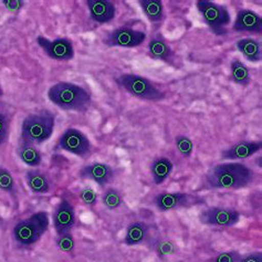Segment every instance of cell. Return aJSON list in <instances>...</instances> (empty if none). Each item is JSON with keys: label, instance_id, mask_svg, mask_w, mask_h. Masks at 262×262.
I'll return each instance as SVG.
<instances>
[{"label": "cell", "instance_id": "cell-15", "mask_svg": "<svg viewBox=\"0 0 262 262\" xmlns=\"http://www.w3.org/2000/svg\"><path fill=\"white\" fill-rule=\"evenodd\" d=\"M85 4L90 12V17L96 24H110L113 21L116 16L115 5L108 0H88Z\"/></svg>", "mask_w": 262, "mask_h": 262}, {"label": "cell", "instance_id": "cell-33", "mask_svg": "<svg viewBox=\"0 0 262 262\" xmlns=\"http://www.w3.org/2000/svg\"><path fill=\"white\" fill-rule=\"evenodd\" d=\"M3 4L10 12L16 13L25 6V2L23 0H3Z\"/></svg>", "mask_w": 262, "mask_h": 262}, {"label": "cell", "instance_id": "cell-19", "mask_svg": "<svg viewBox=\"0 0 262 262\" xmlns=\"http://www.w3.org/2000/svg\"><path fill=\"white\" fill-rule=\"evenodd\" d=\"M174 164L167 157H157L151 162L149 166L150 176L155 185L160 186L167 181L173 171Z\"/></svg>", "mask_w": 262, "mask_h": 262}, {"label": "cell", "instance_id": "cell-23", "mask_svg": "<svg viewBox=\"0 0 262 262\" xmlns=\"http://www.w3.org/2000/svg\"><path fill=\"white\" fill-rule=\"evenodd\" d=\"M236 48L247 61L253 62V63L261 61V46L258 40L252 38L238 40Z\"/></svg>", "mask_w": 262, "mask_h": 262}, {"label": "cell", "instance_id": "cell-20", "mask_svg": "<svg viewBox=\"0 0 262 262\" xmlns=\"http://www.w3.org/2000/svg\"><path fill=\"white\" fill-rule=\"evenodd\" d=\"M149 228L143 222L130 223L126 227L125 237H124V245L127 247H135L144 244L148 237Z\"/></svg>", "mask_w": 262, "mask_h": 262}, {"label": "cell", "instance_id": "cell-30", "mask_svg": "<svg viewBox=\"0 0 262 262\" xmlns=\"http://www.w3.org/2000/svg\"><path fill=\"white\" fill-rule=\"evenodd\" d=\"M80 199L86 207H94L98 204V194L96 191L91 187V186H85L80 191Z\"/></svg>", "mask_w": 262, "mask_h": 262}, {"label": "cell", "instance_id": "cell-22", "mask_svg": "<svg viewBox=\"0 0 262 262\" xmlns=\"http://www.w3.org/2000/svg\"><path fill=\"white\" fill-rule=\"evenodd\" d=\"M17 154L21 162L29 167L37 168L42 163V157H41L40 150L33 144L21 141L19 146L17 147Z\"/></svg>", "mask_w": 262, "mask_h": 262}, {"label": "cell", "instance_id": "cell-10", "mask_svg": "<svg viewBox=\"0 0 262 262\" xmlns=\"http://www.w3.org/2000/svg\"><path fill=\"white\" fill-rule=\"evenodd\" d=\"M146 40V33L141 30H135L128 27H120L108 31L102 39V42L110 48H137Z\"/></svg>", "mask_w": 262, "mask_h": 262}, {"label": "cell", "instance_id": "cell-11", "mask_svg": "<svg viewBox=\"0 0 262 262\" xmlns=\"http://www.w3.org/2000/svg\"><path fill=\"white\" fill-rule=\"evenodd\" d=\"M36 41L47 56L52 60L66 62L74 59V48L70 39L57 38L50 40L43 36H39Z\"/></svg>", "mask_w": 262, "mask_h": 262}, {"label": "cell", "instance_id": "cell-4", "mask_svg": "<svg viewBox=\"0 0 262 262\" xmlns=\"http://www.w3.org/2000/svg\"><path fill=\"white\" fill-rule=\"evenodd\" d=\"M50 218L47 211H38L16 224L12 236L16 243L23 247H30L42 238L49 229Z\"/></svg>", "mask_w": 262, "mask_h": 262}, {"label": "cell", "instance_id": "cell-17", "mask_svg": "<svg viewBox=\"0 0 262 262\" xmlns=\"http://www.w3.org/2000/svg\"><path fill=\"white\" fill-rule=\"evenodd\" d=\"M232 30L236 32H262V19L257 12L250 9L239 10L236 20L232 25Z\"/></svg>", "mask_w": 262, "mask_h": 262}, {"label": "cell", "instance_id": "cell-24", "mask_svg": "<svg viewBox=\"0 0 262 262\" xmlns=\"http://www.w3.org/2000/svg\"><path fill=\"white\" fill-rule=\"evenodd\" d=\"M230 80L240 86H248L251 82L249 69L239 59H233L230 63Z\"/></svg>", "mask_w": 262, "mask_h": 262}, {"label": "cell", "instance_id": "cell-16", "mask_svg": "<svg viewBox=\"0 0 262 262\" xmlns=\"http://www.w3.org/2000/svg\"><path fill=\"white\" fill-rule=\"evenodd\" d=\"M147 54L150 59L163 61L171 67H176L175 53L161 34H157L148 41Z\"/></svg>", "mask_w": 262, "mask_h": 262}, {"label": "cell", "instance_id": "cell-27", "mask_svg": "<svg viewBox=\"0 0 262 262\" xmlns=\"http://www.w3.org/2000/svg\"><path fill=\"white\" fill-rule=\"evenodd\" d=\"M175 146L184 158H189L194 151V143L186 135H177L175 137Z\"/></svg>", "mask_w": 262, "mask_h": 262}, {"label": "cell", "instance_id": "cell-2", "mask_svg": "<svg viewBox=\"0 0 262 262\" xmlns=\"http://www.w3.org/2000/svg\"><path fill=\"white\" fill-rule=\"evenodd\" d=\"M47 95L53 105L69 112L84 113L92 102L91 93L86 89L66 81L51 85Z\"/></svg>", "mask_w": 262, "mask_h": 262}, {"label": "cell", "instance_id": "cell-5", "mask_svg": "<svg viewBox=\"0 0 262 262\" xmlns=\"http://www.w3.org/2000/svg\"><path fill=\"white\" fill-rule=\"evenodd\" d=\"M119 88L129 95L143 101L160 102L165 99V92L158 89L149 79L135 73H123L114 79Z\"/></svg>", "mask_w": 262, "mask_h": 262}, {"label": "cell", "instance_id": "cell-13", "mask_svg": "<svg viewBox=\"0 0 262 262\" xmlns=\"http://www.w3.org/2000/svg\"><path fill=\"white\" fill-rule=\"evenodd\" d=\"M52 222L53 228L58 236L71 232L75 225V210L73 205L67 199L62 198L54 208Z\"/></svg>", "mask_w": 262, "mask_h": 262}, {"label": "cell", "instance_id": "cell-25", "mask_svg": "<svg viewBox=\"0 0 262 262\" xmlns=\"http://www.w3.org/2000/svg\"><path fill=\"white\" fill-rule=\"evenodd\" d=\"M149 246L151 248L157 257L165 258L167 256H171V254H175L178 250V247L175 244V241L168 238H154L149 241Z\"/></svg>", "mask_w": 262, "mask_h": 262}, {"label": "cell", "instance_id": "cell-26", "mask_svg": "<svg viewBox=\"0 0 262 262\" xmlns=\"http://www.w3.org/2000/svg\"><path fill=\"white\" fill-rule=\"evenodd\" d=\"M102 204L108 210H116L123 205L124 199L121 194V191L116 188H106L101 196Z\"/></svg>", "mask_w": 262, "mask_h": 262}, {"label": "cell", "instance_id": "cell-7", "mask_svg": "<svg viewBox=\"0 0 262 262\" xmlns=\"http://www.w3.org/2000/svg\"><path fill=\"white\" fill-rule=\"evenodd\" d=\"M57 148L66 150L80 158H86L92 153V144L89 137L80 129L67 128L59 137Z\"/></svg>", "mask_w": 262, "mask_h": 262}, {"label": "cell", "instance_id": "cell-6", "mask_svg": "<svg viewBox=\"0 0 262 262\" xmlns=\"http://www.w3.org/2000/svg\"><path fill=\"white\" fill-rule=\"evenodd\" d=\"M196 7L205 25L216 36H224L227 33L228 31L227 27L231 23V16L226 6L209 2V0H198Z\"/></svg>", "mask_w": 262, "mask_h": 262}, {"label": "cell", "instance_id": "cell-29", "mask_svg": "<svg viewBox=\"0 0 262 262\" xmlns=\"http://www.w3.org/2000/svg\"><path fill=\"white\" fill-rule=\"evenodd\" d=\"M56 244H57V247L59 248V250H61L62 252L73 253V251H74L75 240H74L71 232L60 234V236L57 237Z\"/></svg>", "mask_w": 262, "mask_h": 262}, {"label": "cell", "instance_id": "cell-9", "mask_svg": "<svg viewBox=\"0 0 262 262\" xmlns=\"http://www.w3.org/2000/svg\"><path fill=\"white\" fill-rule=\"evenodd\" d=\"M204 199L190 195L188 192L164 191L154 197L153 204L156 209L161 212H166L171 210H177L182 208H189L194 205L203 204Z\"/></svg>", "mask_w": 262, "mask_h": 262}, {"label": "cell", "instance_id": "cell-14", "mask_svg": "<svg viewBox=\"0 0 262 262\" xmlns=\"http://www.w3.org/2000/svg\"><path fill=\"white\" fill-rule=\"evenodd\" d=\"M262 143L261 141L258 142H248V141H241L236 144H233L230 147L226 148L222 151V160L225 161H241L250 158L258 151L261 150Z\"/></svg>", "mask_w": 262, "mask_h": 262}, {"label": "cell", "instance_id": "cell-8", "mask_svg": "<svg viewBox=\"0 0 262 262\" xmlns=\"http://www.w3.org/2000/svg\"><path fill=\"white\" fill-rule=\"evenodd\" d=\"M240 212L234 208L213 206L201 211L198 216L201 224L218 228H232L240 222Z\"/></svg>", "mask_w": 262, "mask_h": 262}, {"label": "cell", "instance_id": "cell-31", "mask_svg": "<svg viewBox=\"0 0 262 262\" xmlns=\"http://www.w3.org/2000/svg\"><path fill=\"white\" fill-rule=\"evenodd\" d=\"M241 254L237 250H230V251H224L218 253L216 257L208 260V262H239Z\"/></svg>", "mask_w": 262, "mask_h": 262}, {"label": "cell", "instance_id": "cell-12", "mask_svg": "<svg viewBox=\"0 0 262 262\" xmlns=\"http://www.w3.org/2000/svg\"><path fill=\"white\" fill-rule=\"evenodd\" d=\"M79 177L86 181H92L98 184L101 188H105L113 182L115 170L108 164L101 162H93L84 165L79 170Z\"/></svg>", "mask_w": 262, "mask_h": 262}, {"label": "cell", "instance_id": "cell-18", "mask_svg": "<svg viewBox=\"0 0 262 262\" xmlns=\"http://www.w3.org/2000/svg\"><path fill=\"white\" fill-rule=\"evenodd\" d=\"M25 181L33 194H48L50 191V179L42 170L36 168L27 170Z\"/></svg>", "mask_w": 262, "mask_h": 262}, {"label": "cell", "instance_id": "cell-32", "mask_svg": "<svg viewBox=\"0 0 262 262\" xmlns=\"http://www.w3.org/2000/svg\"><path fill=\"white\" fill-rule=\"evenodd\" d=\"M10 134V121L6 115L0 113V146L8 141Z\"/></svg>", "mask_w": 262, "mask_h": 262}, {"label": "cell", "instance_id": "cell-1", "mask_svg": "<svg viewBox=\"0 0 262 262\" xmlns=\"http://www.w3.org/2000/svg\"><path fill=\"white\" fill-rule=\"evenodd\" d=\"M205 178L206 184L212 189L238 190L253 183L254 173L244 163L227 162L213 166Z\"/></svg>", "mask_w": 262, "mask_h": 262}, {"label": "cell", "instance_id": "cell-28", "mask_svg": "<svg viewBox=\"0 0 262 262\" xmlns=\"http://www.w3.org/2000/svg\"><path fill=\"white\" fill-rule=\"evenodd\" d=\"M0 190H3L9 195L16 194L15 179L8 169L0 167Z\"/></svg>", "mask_w": 262, "mask_h": 262}, {"label": "cell", "instance_id": "cell-34", "mask_svg": "<svg viewBox=\"0 0 262 262\" xmlns=\"http://www.w3.org/2000/svg\"><path fill=\"white\" fill-rule=\"evenodd\" d=\"M239 262H262V252L254 251L247 256H241Z\"/></svg>", "mask_w": 262, "mask_h": 262}, {"label": "cell", "instance_id": "cell-3", "mask_svg": "<svg viewBox=\"0 0 262 262\" xmlns=\"http://www.w3.org/2000/svg\"><path fill=\"white\" fill-rule=\"evenodd\" d=\"M56 126V116L49 110L27 115L21 124V141L40 145L49 141Z\"/></svg>", "mask_w": 262, "mask_h": 262}, {"label": "cell", "instance_id": "cell-21", "mask_svg": "<svg viewBox=\"0 0 262 262\" xmlns=\"http://www.w3.org/2000/svg\"><path fill=\"white\" fill-rule=\"evenodd\" d=\"M139 5L151 25L160 27L164 21V6L161 0H140Z\"/></svg>", "mask_w": 262, "mask_h": 262}]
</instances>
